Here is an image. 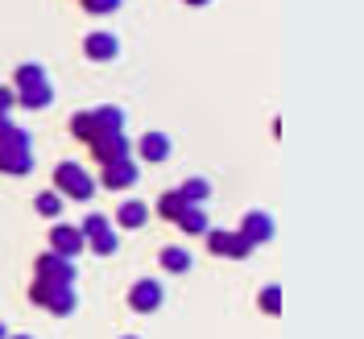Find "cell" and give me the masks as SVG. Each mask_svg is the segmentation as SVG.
Masks as SVG:
<instances>
[{
    "mask_svg": "<svg viewBox=\"0 0 364 339\" xmlns=\"http://www.w3.org/2000/svg\"><path fill=\"white\" fill-rule=\"evenodd\" d=\"M124 129V112L112 108V104H100V108H87V112L70 116V133L79 136V141H100V136H112Z\"/></svg>",
    "mask_w": 364,
    "mask_h": 339,
    "instance_id": "cell-1",
    "label": "cell"
},
{
    "mask_svg": "<svg viewBox=\"0 0 364 339\" xmlns=\"http://www.w3.org/2000/svg\"><path fill=\"white\" fill-rule=\"evenodd\" d=\"M29 298L58 318L75 311V286H58V281H46V277H38V281L29 286Z\"/></svg>",
    "mask_w": 364,
    "mask_h": 339,
    "instance_id": "cell-2",
    "label": "cell"
},
{
    "mask_svg": "<svg viewBox=\"0 0 364 339\" xmlns=\"http://www.w3.org/2000/svg\"><path fill=\"white\" fill-rule=\"evenodd\" d=\"M54 190H58V195H67V199H79V203H87L91 195H95V182L87 178V170H83V166H75V161H63V166L54 170Z\"/></svg>",
    "mask_w": 364,
    "mask_h": 339,
    "instance_id": "cell-3",
    "label": "cell"
},
{
    "mask_svg": "<svg viewBox=\"0 0 364 339\" xmlns=\"http://www.w3.org/2000/svg\"><path fill=\"white\" fill-rule=\"evenodd\" d=\"M207 249L215 257H232V261H245L252 252V244L240 236V232H207Z\"/></svg>",
    "mask_w": 364,
    "mask_h": 339,
    "instance_id": "cell-4",
    "label": "cell"
},
{
    "mask_svg": "<svg viewBox=\"0 0 364 339\" xmlns=\"http://www.w3.org/2000/svg\"><path fill=\"white\" fill-rule=\"evenodd\" d=\"M87 249V236L79 232V227H70V224H58L54 232H50V252H58V257H79V252Z\"/></svg>",
    "mask_w": 364,
    "mask_h": 339,
    "instance_id": "cell-5",
    "label": "cell"
},
{
    "mask_svg": "<svg viewBox=\"0 0 364 339\" xmlns=\"http://www.w3.org/2000/svg\"><path fill=\"white\" fill-rule=\"evenodd\" d=\"M129 306H133L136 315H154L161 306V281H154V277L136 281L133 290H129Z\"/></svg>",
    "mask_w": 364,
    "mask_h": 339,
    "instance_id": "cell-6",
    "label": "cell"
},
{
    "mask_svg": "<svg viewBox=\"0 0 364 339\" xmlns=\"http://www.w3.org/2000/svg\"><path fill=\"white\" fill-rule=\"evenodd\" d=\"M29 170H33V154H29V145H0V174L25 178Z\"/></svg>",
    "mask_w": 364,
    "mask_h": 339,
    "instance_id": "cell-7",
    "label": "cell"
},
{
    "mask_svg": "<svg viewBox=\"0 0 364 339\" xmlns=\"http://www.w3.org/2000/svg\"><path fill=\"white\" fill-rule=\"evenodd\" d=\"M38 277L58 281V286H75V265L58 252H46V257H38Z\"/></svg>",
    "mask_w": 364,
    "mask_h": 339,
    "instance_id": "cell-8",
    "label": "cell"
},
{
    "mask_svg": "<svg viewBox=\"0 0 364 339\" xmlns=\"http://www.w3.org/2000/svg\"><path fill=\"white\" fill-rule=\"evenodd\" d=\"M136 182V161L133 158H116V161H104V186L108 190H124Z\"/></svg>",
    "mask_w": 364,
    "mask_h": 339,
    "instance_id": "cell-9",
    "label": "cell"
},
{
    "mask_svg": "<svg viewBox=\"0 0 364 339\" xmlns=\"http://www.w3.org/2000/svg\"><path fill=\"white\" fill-rule=\"evenodd\" d=\"M91 154H95V161L104 166V161L129 158V154H133V145L124 141V133H112V136H100V141H91Z\"/></svg>",
    "mask_w": 364,
    "mask_h": 339,
    "instance_id": "cell-10",
    "label": "cell"
},
{
    "mask_svg": "<svg viewBox=\"0 0 364 339\" xmlns=\"http://www.w3.org/2000/svg\"><path fill=\"white\" fill-rule=\"evenodd\" d=\"M240 236L257 249V244L273 240V220L265 215V211H249V215H245V224H240Z\"/></svg>",
    "mask_w": 364,
    "mask_h": 339,
    "instance_id": "cell-11",
    "label": "cell"
},
{
    "mask_svg": "<svg viewBox=\"0 0 364 339\" xmlns=\"http://www.w3.org/2000/svg\"><path fill=\"white\" fill-rule=\"evenodd\" d=\"M83 54H87L91 63H112L116 54H120V42H116L112 33H87Z\"/></svg>",
    "mask_w": 364,
    "mask_h": 339,
    "instance_id": "cell-12",
    "label": "cell"
},
{
    "mask_svg": "<svg viewBox=\"0 0 364 339\" xmlns=\"http://www.w3.org/2000/svg\"><path fill=\"white\" fill-rule=\"evenodd\" d=\"M136 149H141V158H145V161H166V158H170V136H166V133H145Z\"/></svg>",
    "mask_w": 364,
    "mask_h": 339,
    "instance_id": "cell-13",
    "label": "cell"
},
{
    "mask_svg": "<svg viewBox=\"0 0 364 339\" xmlns=\"http://www.w3.org/2000/svg\"><path fill=\"white\" fill-rule=\"evenodd\" d=\"M145 220H149V207L136 203V199H129V203L116 207V224H120V227H141Z\"/></svg>",
    "mask_w": 364,
    "mask_h": 339,
    "instance_id": "cell-14",
    "label": "cell"
},
{
    "mask_svg": "<svg viewBox=\"0 0 364 339\" xmlns=\"http://www.w3.org/2000/svg\"><path fill=\"white\" fill-rule=\"evenodd\" d=\"M50 99H54V87L50 83H42V87H29V91H17V104L21 108H50Z\"/></svg>",
    "mask_w": 364,
    "mask_h": 339,
    "instance_id": "cell-15",
    "label": "cell"
},
{
    "mask_svg": "<svg viewBox=\"0 0 364 339\" xmlns=\"http://www.w3.org/2000/svg\"><path fill=\"white\" fill-rule=\"evenodd\" d=\"M13 79H17V91H29V87H42V83H50V79H46V70L38 67V63H21Z\"/></svg>",
    "mask_w": 364,
    "mask_h": 339,
    "instance_id": "cell-16",
    "label": "cell"
},
{
    "mask_svg": "<svg viewBox=\"0 0 364 339\" xmlns=\"http://www.w3.org/2000/svg\"><path fill=\"white\" fill-rule=\"evenodd\" d=\"M186 207H195V203H186L178 190H166V195L158 199V215H161V220H178Z\"/></svg>",
    "mask_w": 364,
    "mask_h": 339,
    "instance_id": "cell-17",
    "label": "cell"
},
{
    "mask_svg": "<svg viewBox=\"0 0 364 339\" xmlns=\"http://www.w3.org/2000/svg\"><path fill=\"white\" fill-rule=\"evenodd\" d=\"M174 224H178L182 232H191V236H195V232H207V211L203 207H186Z\"/></svg>",
    "mask_w": 364,
    "mask_h": 339,
    "instance_id": "cell-18",
    "label": "cell"
},
{
    "mask_svg": "<svg viewBox=\"0 0 364 339\" xmlns=\"http://www.w3.org/2000/svg\"><path fill=\"white\" fill-rule=\"evenodd\" d=\"M161 269L186 273V269H191V252H186V249H161Z\"/></svg>",
    "mask_w": 364,
    "mask_h": 339,
    "instance_id": "cell-19",
    "label": "cell"
},
{
    "mask_svg": "<svg viewBox=\"0 0 364 339\" xmlns=\"http://www.w3.org/2000/svg\"><path fill=\"white\" fill-rule=\"evenodd\" d=\"M33 211H38V215H46V220H54V215L63 211V195H58V190H46V195H38V199H33Z\"/></svg>",
    "mask_w": 364,
    "mask_h": 339,
    "instance_id": "cell-20",
    "label": "cell"
},
{
    "mask_svg": "<svg viewBox=\"0 0 364 339\" xmlns=\"http://www.w3.org/2000/svg\"><path fill=\"white\" fill-rule=\"evenodd\" d=\"M0 145H29V133L17 129L9 116H0Z\"/></svg>",
    "mask_w": 364,
    "mask_h": 339,
    "instance_id": "cell-21",
    "label": "cell"
},
{
    "mask_svg": "<svg viewBox=\"0 0 364 339\" xmlns=\"http://www.w3.org/2000/svg\"><path fill=\"white\" fill-rule=\"evenodd\" d=\"M87 249H91V252H100V257H112V252L120 249V240H116V232L108 227V232H100V236H91V240H87Z\"/></svg>",
    "mask_w": 364,
    "mask_h": 339,
    "instance_id": "cell-22",
    "label": "cell"
},
{
    "mask_svg": "<svg viewBox=\"0 0 364 339\" xmlns=\"http://www.w3.org/2000/svg\"><path fill=\"white\" fill-rule=\"evenodd\" d=\"M178 195L186 199V203H195V207H199V203H207V195H211V186H207L203 178H191V182H186V186L178 190Z\"/></svg>",
    "mask_w": 364,
    "mask_h": 339,
    "instance_id": "cell-23",
    "label": "cell"
},
{
    "mask_svg": "<svg viewBox=\"0 0 364 339\" xmlns=\"http://www.w3.org/2000/svg\"><path fill=\"white\" fill-rule=\"evenodd\" d=\"M261 311H265V315H277V311H282V290H277V286H265V290H261Z\"/></svg>",
    "mask_w": 364,
    "mask_h": 339,
    "instance_id": "cell-24",
    "label": "cell"
},
{
    "mask_svg": "<svg viewBox=\"0 0 364 339\" xmlns=\"http://www.w3.org/2000/svg\"><path fill=\"white\" fill-rule=\"evenodd\" d=\"M79 232H83V236H100V232H108V220H104V215H87V220H83V227H79Z\"/></svg>",
    "mask_w": 364,
    "mask_h": 339,
    "instance_id": "cell-25",
    "label": "cell"
},
{
    "mask_svg": "<svg viewBox=\"0 0 364 339\" xmlns=\"http://www.w3.org/2000/svg\"><path fill=\"white\" fill-rule=\"evenodd\" d=\"M79 4H83L87 13H95V17H100V13H116V9H120V0H79Z\"/></svg>",
    "mask_w": 364,
    "mask_h": 339,
    "instance_id": "cell-26",
    "label": "cell"
},
{
    "mask_svg": "<svg viewBox=\"0 0 364 339\" xmlns=\"http://www.w3.org/2000/svg\"><path fill=\"white\" fill-rule=\"evenodd\" d=\"M13 104H17V91L0 87V116H9V112H13Z\"/></svg>",
    "mask_w": 364,
    "mask_h": 339,
    "instance_id": "cell-27",
    "label": "cell"
},
{
    "mask_svg": "<svg viewBox=\"0 0 364 339\" xmlns=\"http://www.w3.org/2000/svg\"><path fill=\"white\" fill-rule=\"evenodd\" d=\"M186 4H195V9H203V4H211V0H186Z\"/></svg>",
    "mask_w": 364,
    "mask_h": 339,
    "instance_id": "cell-28",
    "label": "cell"
},
{
    "mask_svg": "<svg viewBox=\"0 0 364 339\" xmlns=\"http://www.w3.org/2000/svg\"><path fill=\"white\" fill-rule=\"evenodd\" d=\"M13 339H29V335H13Z\"/></svg>",
    "mask_w": 364,
    "mask_h": 339,
    "instance_id": "cell-29",
    "label": "cell"
},
{
    "mask_svg": "<svg viewBox=\"0 0 364 339\" xmlns=\"http://www.w3.org/2000/svg\"><path fill=\"white\" fill-rule=\"evenodd\" d=\"M0 339H4V327H0Z\"/></svg>",
    "mask_w": 364,
    "mask_h": 339,
    "instance_id": "cell-30",
    "label": "cell"
},
{
    "mask_svg": "<svg viewBox=\"0 0 364 339\" xmlns=\"http://www.w3.org/2000/svg\"><path fill=\"white\" fill-rule=\"evenodd\" d=\"M124 339H136V335H124Z\"/></svg>",
    "mask_w": 364,
    "mask_h": 339,
    "instance_id": "cell-31",
    "label": "cell"
}]
</instances>
